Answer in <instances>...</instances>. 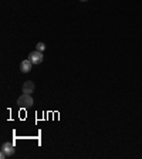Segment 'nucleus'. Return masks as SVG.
I'll return each instance as SVG.
<instances>
[{"instance_id":"7","label":"nucleus","mask_w":142,"mask_h":159,"mask_svg":"<svg viewBox=\"0 0 142 159\" xmlns=\"http://www.w3.org/2000/svg\"><path fill=\"white\" fill-rule=\"evenodd\" d=\"M0 158H2V159H6L7 158V155L3 152V151H0Z\"/></svg>"},{"instance_id":"8","label":"nucleus","mask_w":142,"mask_h":159,"mask_svg":"<svg viewBox=\"0 0 142 159\" xmlns=\"http://www.w3.org/2000/svg\"><path fill=\"white\" fill-rule=\"evenodd\" d=\"M81 2H87V0H81Z\"/></svg>"},{"instance_id":"1","label":"nucleus","mask_w":142,"mask_h":159,"mask_svg":"<svg viewBox=\"0 0 142 159\" xmlns=\"http://www.w3.org/2000/svg\"><path fill=\"white\" fill-rule=\"evenodd\" d=\"M33 97H31V94H21V95L17 98V105L20 107V108H30V107L33 105Z\"/></svg>"},{"instance_id":"2","label":"nucleus","mask_w":142,"mask_h":159,"mask_svg":"<svg viewBox=\"0 0 142 159\" xmlns=\"http://www.w3.org/2000/svg\"><path fill=\"white\" fill-rule=\"evenodd\" d=\"M29 60L33 63V66H37V64H41L43 63V60H44V56L41 51H33V53H30L29 56Z\"/></svg>"},{"instance_id":"5","label":"nucleus","mask_w":142,"mask_h":159,"mask_svg":"<svg viewBox=\"0 0 142 159\" xmlns=\"http://www.w3.org/2000/svg\"><path fill=\"white\" fill-rule=\"evenodd\" d=\"M34 88H36L34 83H31V81H26V83L23 84V88H21V91H23L24 94H33Z\"/></svg>"},{"instance_id":"4","label":"nucleus","mask_w":142,"mask_h":159,"mask_svg":"<svg viewBox=\"0 0 142 159\" xmlns=\"http://www.w3.org/2000/svg\"><path fill=\"white\" fill-rule=\"evenodd\" d=\"M31 67H33V63H31L30 60H24V61H21V64H20V71L27 74L31 71Z\"/></svg>"},{"instance_id":"6","label":"nucleus","mask_w":142,"mask_h":159,"mask_svg":"<svg viewBox=\"0 0 142 159\" xmlns=\"http://www.w3.org/2000/svg\"><path fill=\"white\" fill-rule=\"evenodd\" d=\"M36 50H37V51H41V53H43L44 50H46V44H44V43H39L36 46Z\"/></svg>"},{"instance_id":"3","label":"nucleus","mask_w":142,"mask_h":159,"mask_svg":"<svg viewBox=\"0 0 142 159\" xmlns=\"http://www.w3.org/2000/svg\"><path fill=\"white\" fill-rule=\"evenodd\" d=\"M0 151H3L7 156H11L16 153V148H14V143L13 142H4L0 148Z\"/></svg>"}]
</instances>
